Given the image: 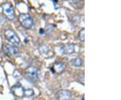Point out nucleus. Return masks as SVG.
Instances as JSON below:
<instances>
[{
    "mask_svg": "<svg viewBox=\"0 0 121 100\" xmlns=\"http://www.w3.org/2000/svg\"><path fill=\"white\" fill-rule=\"evenodd\" d=\"M19 22L24 28L30 29L34 25V22L32 17L28 13H21L18 17Z\"/></svg>",
    "mask_w": 121,
    "mask_h": 100,
    "instance_id": "nucleus-1",
    "label": "nucleus"
},
{
    "mask_svg": "<svg viewBox=\"0 0 121 100\" xmlns=\"http://www.w3.org/2000/svg\"><path fill=\"white\" fill-rule=\"evenodd\" d=\"M26 74L28 79L31 81H36L38 79V69L35 67H28L26 69Z\"/></svg>",
    "mask_w": 121,
    "mask_h": 100,
    "instance_id": "nucleus-4",
    "label": "nucleus"
},
{
    "mask_svg": "<svg viewBox=\"0 0 121 100\" xmlns=\"http://www.w3.org/2000/svg\"><path fill=\"white\" fill-rule=\"evenodd\" d=\"M65 69V65L63 62H56L53 64L52 67V70L54 73H56L57 74L62 73Z\"/></svg>",
    "mask_w": 121,
    "mask_h": 100,
    "instance_id": "nucleus-7",
    "label": "nucleus"
},
{
    "mask_svg": "<svg viewBox=\"0 0 121 100\" xmlns=\"http://www.w3.org/2000/svg\"><path fill=\"white\" fill-rule=\"evenodd\" d=\"M71 63L75 67H81L83 64V61L81 58H75L71 61Z\"/></svg>",
    "mask_w": 121,
    "mask_h": 100,
    "instance_id": "nucleus-10",
    "label": "nucleus"
},
{
    "mask_svg": "<svg viewBox=\"0 0 121 100\" xmlns=\"http://www.w3.org/2000/svg\"><path fill=\"white\" fill-rule=\"evenodd\" d=\"M13 77L16 79H20L22 77V73L19 70H15L13 73Z\"/></svg>",
    "mask_w": 121,
    "mask_h": 100,
    "instance_id": "nucleus-12",
    "label": "nucleus"
},
{
    "mask_svg": "<svg viewBox=\"0 0 121 100\" xmlns=\"http://www.w3.org/2000/svg\"><path fill=\"white\" fill-rule=\"evenodd\" d=\"M3 49L6 53L13 57H16L19 54V50L17 47L15 46L9 45V44H4L3 46Z\"/></svg>",
    "mask_w": 121,
    "mask_h": 100,
    "instance_id": "nucleus-5",
    "label": "nucleus"
},
{
    "mask_svg": "<svg viewBox=\"0 0 121 100\" xmlns=\"http://www.w3.org/2000/svg\"><path fill=\"white\" fill-rule=\"evenodd\" d=\"M84 34H85L84 29H82V30H81L79 31V40H80L82 42H84V40H85Z\"/></svg>",
    "mask_w": 121,
    "mask_h": 100,
    "instance_id": "nucleus-13",
    "label": "nucleus"
},
{
    "mask_svg": "<svg viewBox=\"0 0 121 100\" xmlns=\"http://www.w3.org/2000/svg\"><path fill=\"white\" fill-rule=\"evenodd\" d=\"M12 92L15 96H17L19 97H21L24 96V89L20 85H15L12 89Z\"/></svg>",
    "mask_w": 121,
    "mask_h": 100,
    "instance_id": "nucleus-9",
    "label": "nucleus"
},
{
    "mask_svg": "<svg viewBox=\"0 0 121 100\" xmlns=\"http://www.w3.org/2000/svg\"><path fill=\"white\" fill-rule=\"evenodd\" d=\"M4 35L5 38L10 42L11 43L13 44L15 46H18L20 43V40L19 37L17 36V34L11 29H8L5 31Z\"/></svg>",
    "mask_w": 121,
    "mask_h": 100,
    "instance_id": "nucleus-2",
    "label": "nucleus"
},
{
    "mask_svg": "<svg viewBox=\"0 0 121 100\" xmlns=\"http://www.w3.org/2000/svg\"><path fill=\"white\" fill-rule=\"evenodd\" d=\"M2 8H3V12L5 16V17L9 20H13L15 17V13L12 5L9 3H5L2 5Z\"/></svg>",
    "mask_w": 121,
    "mask_h": 100,
    "instance_id": "nucleus-3",
    "label": "nucleus"
},
{
    "mask_svg": "<svg viewBox=\"0 0 121 100\" xmlns=\"http://www.w3.org/2000/svg\"><path fill=\"white\" fill-rule=\"evenodd\" d=\"M71 96V93L69 90H60L55 95V97L57 100H69Z\"/></svg>",
    "mask_w": 121,
    "mask_h": 100,
    "instance_id": "nucleus-6",
    "label": "nucleus"
},
{
    "mask_svg": "<svg viewBox=\"0 0 121 100\" xmlns=\"http://www.w3.org/2000/svg\"><path fill=\"white\" fill-rule=\"evenodd\" d=\"M60 50L63 54H72L74 52L75 46L73 44H65L64 46H63L60 48Z\"/></svg>",
    "mask_w": 121,
    "mask_h": 100,
    "instance_id": "nucleus-8",
    "label": "nucleus"
},
{
    "mask_svg": "<svg viewBox=\"0 0 121 100\" xmlns=\"http://www.w3.org/2000/svg\"><path fill=\"white\" fill-rule=\"evenodd\" d=\"M34 95V92L32 89H24V96L26 97H31Z\"/></svg>",
    "mask_w": 121,
    "mask_h": 100,
    "instance_id": "nucleus-11",
    "label": "nucleus"
}]
</instances>
